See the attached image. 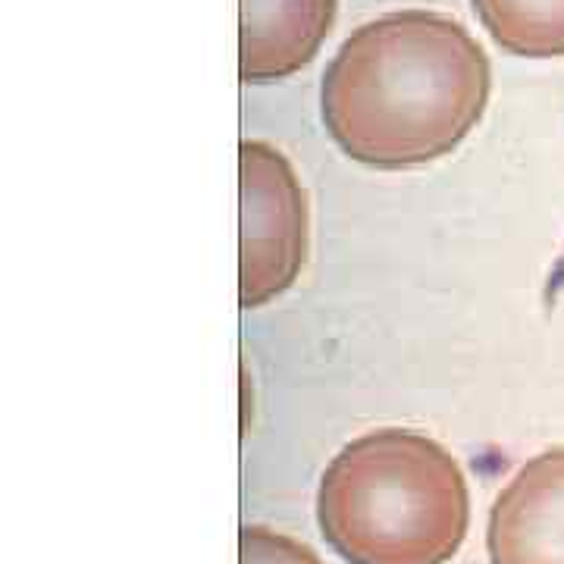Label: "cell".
Returning <instances> with one entry per match:
<instances>
[{"instance_id":"3","label":"cell","mask_w":564,"mask_h":564,"mask_svg":"<svg viewBox=\"0 0 564 564\" xmlns=\"http://www.w3.org/2000/svg\"><path fill=\"white\" fill-rule=\"evenodd\" d=\"M242 273L245 311L273 302L299 280L307 258V198L292 163L267 141H242Z\"/></svg>"},{"instance_id":"7","label":"cell","mask_w":564,"mask_h":564,"mask_svg":"<svg viewBox=\"0 0 564 564\" xmlns=\"http://www.w3.org/2000/svg\"><path fill=\"white\" fill-rule=\"evenodd\" d=\"M239 564H323L307 543L270 527L248 524L239 533Z\"/></svg>"},{"instance_id":"5","label":"cell","mask_w":564,"mask_h":564,"mask_svg":"<svg viewBox=\"0 0 564 564\" xmlns=\"http://www.w3.org/2000/svg\"><path fill=\"white\" fill-rule=\"evenodd\" d=\"M339 0H242V82H280L317 57Z\"/></svg>"},{"instance_id":"2","label":"cell","mask_w":564,"mask_h":564,"mask_svg":"<svg viewBox=\"0 0 564 564\" xmlns=\"http://www.w3.org/2000/svg\"><path fill=\"white\" fill-rule=\"evenodd\" d=\"M317 524L345 564H448L470 530V492L445 445L383 426L326 464Z\"/></svg>"},{"instance_id":"1","label":"cell","mask_w":564,"mask_h":564,"mask_svg":"<svg viewBox=\"0 0 564 564\" xmlns=\"http://www.w3.org/2000/svg\"><path fill=\"white\" fill-rule=\"evenodd\" d=\"M489 57L462 22L402 10L355 29L329 61L321 117L351 161L411 170L452 154L489 101Z\"/></svg>"},{"instance_id":"6","label":"cell","mask_w":564,"mask_h":564,"mask_svg":"<svg viewBox=\"0 0 564 564\" xmlns=\"http://www.w3.org/2000/svg\"><path fill=\"white\" fill-rule=\"evenodd\" d=\"M474 10L508 54L527 61L564 57V0H474Z\"/></svg>"},{"instance_id":"4","label":"cell","mask_w":564,"mask_h":564,"mask_svg":"<svg viewBox=\"0 0 564 564\" xmlns=\"http://www.w3.org/2000/svg\"><path fill=\"white\" fill-rule=\"evenodd\" d=\"M489 564H564V445L527 458L486 521Z\"/></svg>"}]
</instances>
